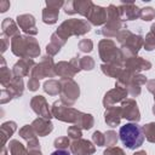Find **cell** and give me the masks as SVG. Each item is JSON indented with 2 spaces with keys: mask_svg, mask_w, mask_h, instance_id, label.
I'll use <instances>...</instances> for the list:
<instances>
[{
  "mask_svg": "<svg viewBox=\"0 0 155 155\" xmlns=\"http://www.w3.org/2000/svg\"><path fill=\"white\" fill-rule=\"evenodd\" d=\"M11 50L13 54L21 58H35L40 54V46L31 36L17 35L11 39Z\"/></svg>",
  "mask_w": 155,
  "mask_h": 155,
  "instance_id": "1",
  "label": "cell"
},
{
  "mask_svg": "<svg viewBox=\"0 0 155 155\" xmlns=\"http://www.w3.org/2000/svg\"><path fill=\"white\" fill-rule=\"evenodd\" d=\"M119 136L122 144L131 150L139 148L144 142V134L142 127L137 122H130L121 126Z\"/></svg>",
  "mask_w": 155,
  "mask_h": 155,
  "instance_id": "2",
  "label": "cell"
},
{
  "mask_svg": "<svg viewBox=\"0 0 155 155\" xmlns=\"http://www.w3.org/2000/svg\"><path fill=\"white\" fill-rule=\"evenodd\" d=\"M91 30V24L87 19H78V18H70L64 21L59 28L57 29V34L58 36H61L64 41L68 40L69 36L71 35H84L86 33H88Z\"/></svg>",
  "mask_w": 155,
  "mask_h": 155,
  "instance_id": "3",
  "label": "cell"
},
{
  "mask_svg": "<svg viewBox=\"0 0 155 155\" xmlns=\"http://www.w3.org/2000/svg\"><path fill=\"white\" fill-rule=\"evenodd\" d=\"M99 56L105 64H120L124 65V54L120 48L116 47L115 42L109 39H103L98 45Z\"/></svg>",
  "mask_w": 155,
  "mask_h": 155,
  "instance_id": "4",
  "label": "cell"
},
{
  "mask_svg": "<svg viewBox=\"0 0 155 155\" xmlns=\"http://www.w3.org/2000/svg\"><path fill=\"white\" fill-rule=\"evenodd\" d=\"M61 102L68 107L74 105L76 99L79 98L80 90L79 85L73 79H61Z\"/></svg>",
  "mask_w": 155,
  "mask_h": 155,
  "instance_id": "5",
  "label": "cell"
},
{
  "mask_svg": "<svg viewBox=\"0 0 155 155\" xmlns=\"http://www.w3.org/2000/svg\"><path fill=\"white\" fill-rule=\"evenodd\" d=\"M51 111H52V116H54L56 119L64 121V122H74V124H76V121L81 114V111L63 104L61 101L54 102L52 104Z\"/></svg>",
  "mask_w": 155,
  "mask_h": 155,
  "instance_id": "6",
  "label": "cell"
},
{
  "mask_svg": "<svg viewBox=\"0 0 155 155\" xmlns=\"http://www.w3.org/2000/svg\"><path fill=\"white\" fill-rule=\"evenodd\" d=\"M56 75V64L53 63L51 56H45L41 58L39 64H35L30 73V78H35L38 80L44 78H53Z\"/></svg>",
  "mask_w": 155,
  "mask_h": 155,
  "instance_id": "7",
  "label": "cell"
},
{
  "mask_svg": "<svg viewBox=\"0 0 155 155\" xmlns=\"http://www.w3.org/2000/svg\"><path fill=\"white\" fill-rule=\"evenodd\" d=\"M81 70L80 57L71 58L70 62H59L56 64V75H59L62 79H73L76 73Z\"/></svg>",
  "mask_w": 155,
  "mask_h": 155,
  "instance_id": "8",
  "label": "cell"
},
{
  "mask_svg": "<svg viewBox=\"0 0 155 155\" xmlns=\"http://www.w3.org/2000/svg\"><path fill=\"white\" fill-rule=\"evenodd\" d=\"M144 44V40L140 35H136V34H132L127 38V40L121 45V52L124 54V58H130V57H134L138 51L140 50V47L143 46Z\"/></svg>",
  "mask_w": 155,
  "mask_h": 155,
  "instance_id": "9",
  "label": "cell"
},
{
  "mask_svg": "<svg viewBox=\"0 0 155 155\" xmlns=\"http://www.w3.org/2000/svg\"><path fill=\"white\" fill-rule=\"evenodd\" d=\"M121 116L133 122H138L140 120V113L134 99L126 98L121 103Z\"/></svg>",
  "mask_w": 155,
  "mask_h": 155,
  "instance_id": "10",
  "label": "cell"
},
{
  "mask_svg": "<svg viewBox=\"0 0 155 155\" xmlns=\"http://www.w3.org/2000/svg\"><path fill=\"white\" fill-rule=\"evenodd\" d=\"M127 96H128V92L126 88L120 87V86H115V88H113L105 93V96L103 98V105L105 107V109L114 107V104L124 102Z\"/></svg>",
  "mask_w": 155,
  "mask_h": 155,
  "instance_id": "11",
  "label": "cell"
},
{
  "mask_svg": "<svg viewBox=\"0 0 155 155\" xmlns=\"http://www.w3.org/2000/svg\"><path fill=\"white\" fill-rule=\"evenodd\" d=\"M124 67L125 70L132 73V74H138L142 70H148L151 68V63L142 57H130L124 61Z\"/></svg>",
  "mask_w": 155,
  "mask_h": 155,
  "instance_id": "12",
  "label": "cell"
},
{
  "mask_svg": "<svg viewBox=\"0 0 155 155\" xmlns=\"http://www.w3.org/2000/svg\"><path fill=\"white\" fill-rule=\"evenodd\" d=\"M30 107L35 111V114H38L40 117H44V119H47V120H50L52 117V111L50 110L48 104H47L46 99L42 96L33 97L31 101H30Z\"/></svg>",
  "mask_w": 155,
  "mask_h": 155,
  "instance_id": "13",
  "label": "cell"
},
{
  "mask_svg": "<svg viewBox=\"0 0 155 155\" xmlns=\"http://www.w3.org/2000/svg\"><path fill=\"white\" fill-rule=\"evenodd\" d=\"M117 7H119L121 21H133V19L138 18L140 15V10L132 1H126V2L122 1L121 5Z\"/></svg>",
  "mask_w": 155,
  "mask_h": 155,
  "instance_id": "14",
  "label": "cell"
},
{
  "mask_svg": "<svg viewBox=\"0 0 155 155\" xmlns=\"http://www.w3.org/2000/svg\"><path fill=\"white\" fill-rule=\"evenodd\" d=\"M86 18H87V21L90 22V24H93V25H102V24L107 23V18H108L107 8L93 4Z\"/></svg>",
  "mask_w": 155,
  "mask_h": 155,
  "instance_id": "15",
  "label": "cell"
},
{
  "mask_svg": "<svg viewBox=\"0 0 155 155\" xmlns=\"http://www.w3.org/2000/svg\"><path fill=\"white\" fill-rule=\"evenodd\" d=\"M70 151L73 155H92L96 151V148L92 142L80 138L70 144Z\"/></svg>",
  "mask_w": 155,
  "mask_h": 155,
  "instance_id": "16",
  "label": "cell"
},
{
  "mask_svg": "<svg viewBox=\"0 0 155 155\" xmlns=\"http://www.w3.org/2000/svg\"><path fill=\"white\" fill-rule=\"evenodd\" d=\"M122 29H124V23L121 19H108L107 23L103 25V28L97 33L105 38H113L116 36Z\"/></svg>",
  "mask_w": 155,
  "mask_h": 155,
  "instance_id": "17",
  "label": "cell"
},
{
  "mask_svg": "<svg viewBox=\"0 0 155 155\" xmlns=\"http://www.w3.org/2000/svg\"><path fill=\"white\" fill-rule=\"evenodd\" d=\"M35 67V63L31 58H21L12 68V73L15 76L18 78H23L29 75V73H31L33 68Z\"/></svg>",
  "mask_w": 155,
  "mask_h": 155,
  "instance_id": "18",
  "label": "cell"
},
{
  "mask_svg": "<svg viewBox=\"0 0 155 155\" xmlns=\"http://www.w3.org/2000/svg\"><path fill=\"white\" fill-rule=\"evenodd\" d=\"M17 24H18V27H19L24 33L29 34V36L38 34V29H36V27H35V18H34V16H31V15L25 13V15L18 16V17H17Z\"/></svg>",
  "mask_w": 155,
  "mask_h": 155,
  "instance_id": "19",
  "label": "cell"
},
{
  "mask_svg": "<svg viewBox=\"0 0 155 155\" xmlns=\"http://www.w3.org/2000/svg\"><path fill=\"white\" fill-rule=\"evenodd\" d=\"M31 127L33 130L35 131L36 136H40V137H45L47 136L48 133L52 132L53 130V125L50 120L47 119H44V117H38L33 121L31 124Z\"/></svg>",
  "mask_w": 155,
  "mask_h": 155,
  "instance_id": "20",
  "label": "cell"
},
{
  "mask_svg": "<svg viewBox=\"0 0 155 155\" xmlns=\"http://www.w3.org/2000/svg\"><path fill=\"white\" fill-rule=\"evenodd\" d=\"M121 107H110L107 108L105 114H104V119L105 122L110 126V127H116L120 124L121 120Z\"/></svg>",
  "mask_w": 155,
  "mask_h": 155,
  "instance_id": "21",
  "label": "cell"
},
{
  "mask_svg": "<svg viewBox=\"0 0 155 155\" xmlns=\"http://www.w3.org/2000/svg\"><path fill=\"white\" fill-rule=\"evenodd\" d=\"M4 88H6L11 93V96L13 98L21 97L23 94V80H22V78L13 76V79L11 80V82L6 87H4Z\"/></svg>",
  "mask_w": 155,
  "mask_h": 155,
  "instance_id": "22",
  "label": "cell"
},
{
  "mask_svg": "<svg viewBox=\"0 0 155 155\" xmlns=\"http://www.w3.org/2000/svg\"><path fill=\"white\" fill-rule=\"evenodd\" d=\"M1 27H2V33H4V35H6V36H8V38H11V39L15 38V36H17V35H19V30H18V28H17L15 21L11 19V18H5V19L2 21Z\"/></svg>",
  "mask_w": 155,
  "mask_h": 155,
  "instance_id": "23",
  "label": "cell"
},
{
  "mask_svg": "<svg viewBox=\"0 0 155 155\" xmlns=\"http://www.w3.org/2000/svg\"><path fill=\"white\" fill-rule=\"evenodd\" d=\"M58 15H59V10L46 6L42 10V22L46 24H54L58 19Z\"/></svg>",
  "mask_w": 155,
  "mask_h": 155,
  "instance_id": "24",
  "label": "cell"
},
{
  "mask_svg": "<svg viewBox=\"0 0 155 155\" xmlns=\"http://www.w3.org/2000/svg\"><path fill=\"white\" fill-rule=\"evenodd\" d=\"M93 2L90 0H76L74 1V7H75V13H79L84 17H87Z\"/></svg>",
  "mask_w": 155,
  "mask_h": 155,
  "instance_id": "25",
  "label": "cell"
},
{
  "mask_svg": "<svg viewBox=\"0 0 155 155\" xmlns=\"http://www.w3.org/2000/svg\"><path fill=\"white\" fill-rule=\"evenodd\" d=\"M101 68H102V71L107 76L115 78V79H117L122 71V65H120V64H105L104 63V64H102Z\"/></svg>",
  "mask_w": 155,
  "mask_h": 155,
  "instance_id": "26",
  "label": "cell"
},
{
  "mask_svg": "<svg viewBox=\"0 0 155 155\" xmlns=\"http://www.w3.org/2000/svg\"><path fill=\"white\" fill-rule=\"evenodd\" d=\"M17 125L15 121H6L1 125V137H2V144L6 143L7 138L11 137L13 134V132L16 131Z\"/></svg>",
  "mask_w": 155,
  "mask_h": 155,
  "instance_id": "27",
  "label": "cell"
},
{
  "mask_svg": "<svg viewBox=\"0 0 155 155\" xmlns=\"http://www.w3.org/2000/svg\"><path fill=\"white\" fill-rule=\"evenodd\" d=\"M94 124V120H93V116L91 114H85V113H81L78 121H76V126H79L81 130H90Z\"/></svg>",
  "mask_w": 155,
  "mask_h": 155,
  "instance_id": "28",
  "label": "cell"
},
{
  "mask_svg": "<svg viewBox=\"0 0 155 155\" xmlns=\"http://www.w3.org/2000/svg\"><path fill=\"white\" fill-rule=\"evenodd\" d=\"M8 150L11 153V155H29V153L27 151L24 145L15 139L8 143Z\"/></svg>",
  "mask_w": 155,
  "mask_h": 155,
  "instance_id": "29",
  "label": "cell"
},
{
  "mask_svg": "<svg viewBox=\"0 0 155 155\" xmlns=\"http://www.w3.org/2000/svg\"><path fill=\"white\" fill-rule=\"evenodd\" d=\"M44 90L50 96H56V94L61 93V84L57 80H48V81L45 82Z\"/></svg>",
  "mask_w": 155,
  "mask_h": 155,
  "instance_id": "30",
  "label": "cell"
},
{
  "mask_svg": "<svg viewBox=\"0 0 155 155\" xmlns=\"http://www.w3.org/2000/svg\"><path fill=\"white\" fill-rule=\"evenodd\" d=\"M144 138H147L148 142L155 143V122H149L142 127Z\"/></svg>",
  "mask_w": 155,
  "mask_h": 155,
  "instance_id": "31",
  "label": "cell"
},
{
  "mask_svg": "<svg viewBox=\"0 0 155 155\" xmlns=\"http://www.w3.org/2000/svg\"><path fill=\"white\" fill-rule=\"evenodd\" d=\"M19 136H21L23 139H25L27 142H29V140L36 138V133H35V131L33 130L31 125H30V126H29V125L23 126V127L19 130Z\"/></svg>",
  "mask_w": 155,
  "mask_h": 155,
  "instance_id": "32",
  "label": "cell"
},
{
  "mask_svg": "<svg viewBox=\"0 0 155 155\" xmlns=\"http://www.w3.org/2000/svg\"><path fill=\"white\" fill-rule=\"evenodd\" d=\"M70 138L69 137H59L57 139H54L53 145L58 149V150H65L68 148H70Z\"/></svg>",
  "mask_w": 155,
  "mask_h": 155,
  "instance_id": "33",
  "label": "cell"
},
{
  "mask_svg": "<svg viewBox=\"0 0 155 155\" xmlns=\"http://www.w3.org/2000/svg\"><path fill=\"white\" fill-rule=\"evenodd\" d=\"M139 18L148 22V21H151L155 18V10L153 7H144L140 10V15H139Z\"/></svg>",
  "mask_w": 155,
  "mask_h": 155,
  "instance_id": "34",
  "label": "cell"
},
{
  "mask_svg": "<svg viewBox=\"0 0 155 155\" xmlns=\"http://www.w3.org/2000/svg\"><path fill=\"white\" fill-rule=\"evenodd\" d=\"M80 67L84 70H92L94 68V61L90 56H85L80 58Z\"/></svg>",
  "mask_w": 155,
  "mask_h": 155,
  "instance_id": "35",
  "label": "cell"
},
{
  "mask_svg": "<svg viewBox=\"0 0 155 155\" xmlns=\"http://www.w3.org/2000/svg\"><path fill=\"white\" fill-rule=\"evenodd\" d=\"M143 46H144V48H145L147 51H151V50L155 48V34H154V33L149 31V33L147 34V36H145V39H144Z\"/></svg>",
  "mask_w": 155,
  "mask_h": 155,
  "instance_id": "36",
  "label": "cell"
},
{
  "mask_svg": "<svg viewBox=\"0 0 155 155\" xmlns=\"http://www.w3.org/2000/svg\"><path fill=\"white\" fill-rule=\"evenodd\" d=\"M67 133H68V137H69V138H71V139H74V140L80 139V138L82 137L81 128H80L79 126H76V125H75V126H70V127L68 128Z\"/></svg>",
  "mask_w": 155,
  "mask_h": 155,
  "instance_id": "37",
  "label": "cell"
},
{
  "mask_svg": "<svg viewBox=\"0 0 155 155\" xmlns=\"http://www.w3.org/2000/svg\"><path fill=\"white\" fill-rule=\"evenodd\" d=\"M104 136H105V145L113 147L114 144H116V142H117V134H116L115 131H113V130L107 131L104 133Z\"/></svg>",
  "mask_w": 155,
  "mask_h": 155,
  "instance_id": "38",
  "label": "cell"
},
{
  "mask_svg": "<svg viewBox=\"0 0 155 155\" xmlns=\"http://www.w3.org/2000/svg\"><path fill=\"white\" fill-rule=\"evenodd\" d=\"M92 142L98 147L105 145V136H104V133H102L101 131H96L92 134Z\"/></svg>",
  "mask_w": 155,
  "mask_h": 155,
  "instance_id": "39",
  "label": "cell"
},
{
  "mask_svg": "<svg viewBox=\"0 0 155 155\" xmlns=\"http://www.w3.org/2000/svg\"><path fill=\"white\" fill-rule=\"evenodd\" d=\"M79 48L81 52H91L93 50V42L90 39H82L79 42Z\"/></svg>",
  "mask_w": 155,
  "mask_h": 155,
  "instance_id": "40",
  "label": "cell"
},
{
  "mask_svg": "<svg viewBox=\"0 0 155 155\" xmlns=\"http://www.w3.org/2000/svg\"><path fill=\"white\" fill-rule=\"evenodd\" d=\"M103 155H125V153H124V150L121 148L113 145V147H108L104 150Z\"/></svg>",
  "mask_w": 155,
  "mask_h": 155,
  "instance_id": "41",
  "label": "cell"
},
{
  "mask_svg": "<svg viewBox=\"0 0 155 155\" xmlns=\"http://www.w3.org/2000/svg\"><path fill=\"white\" fill-rule=\"evenodd\" d=\"M46 51H47L48 56H54V54H57V53L61 51V47H59L58 45L53 44V42H50V44L46 46Z\"/></svg>",
  "mask_w": 155,
  "mask_h": 155,
  "instance_id": "42",
  "label": "cell"
},
{
  "mask_svg": "<svg viewBox=\"0 0 155 155\" xmlns=\"http://www.w3.org/2000/svg\"><path fill=\"white\" fill-rule=\"evenodd\" d=\"M64 12L67 15H74L75 13V7H74V1H68L64 4Z\"/></svg>",
  "mask_w": 155,
  "mask_h": 155,
  "instance_id": "43",
  "label": "cell"
},
{
  "mask_svg": "<svg viewBox=\"0 0 155 155\" xmlns=\"http://www.w3.org/2000/svg\"><path fill=\"white\" fill-rule=\"evenodd\" d=\"M28 88L29 91H36L39 88V80L35 78H30L28 81Z\"/></svg>",
  "mask_w": 155,
  "mask_h": 155,
  "instance_id": "44",
  "label": "cell"
},
{
  "mask_svg": "<svg viewBox=\"0 0 155 155\" xmlns=\"http://www.w3.org/2000/svg\"><path fill=\"white\" fill-rule=\"evenodd\" d=\"M65 2L63 1H46V6L47 7H53V8H57L59 10L62 6H64Z\"/></svg>",
  "mask_w": 155,
  "mask_h": 155,
  "instance_id": "45",
  "label": "cell"
},
{
  "mask_svg": "<svg viewBox=\"0 0 155 155\" xmlns=\"http://www.w3.org/2000/svg\"><path fill=\"white\" fill-rule=\"evenodd\" d=\"M147 87H148V91L151 92L154 94V98H155V80H149L147 84Z\"/></svg>",
  "mask_w": 155,
  "mask_h": 155,
  "instance_id": "46",
  "label": "cell"
},
{
  "mask_svg": "<svg viewBox=\"0 0 155 155\" xmlns=\"http://www.w3.org/2000/svg\"><path fill=\"white\" fill-rule=\"evenodd\" d=\"M10 8V2L4 0V1H0V11L1 12H6L7 10Z\"/></svg>",
  "mask_w": 155,
  "mask_h": 155,
  "instance_id": "47",
  "label": "cell"
},
{
  "mask_svg": "<svg viewBox=\"0 0 155 155\" xmlns=\"http://www.w3.org/2000/svg\"><path fill=\"white\" fill-rule=\"evenodd\" d=\"M51 155H70V154H69L67 150H58V149H57V150L53 151Z\"/></svg>",
  "mask_w": 155,
  "mask_h": 155,
  "instance_id": "48",
  "label": "cell"
},
{
  "mask_svg": "<svg viewBox=\"0 0 155 155\" xmlns=\"http://www.w3.org/2000/svg\"><path fill=\"white\" fill-rule=\"evenodd\" d=\"M5 36H6V35H4V34H2V36H1V41H2V48H1V50H2V52L6 51V46H7V44H6V38H5Z\"/></svg>",
  "mask_w": 155,
  "mask_h": 155,
  "instance_id": "49",
  "label": "cell"
},
{
  "mask_svg": "<svg viewBox=\"0 0 155 155\" xmlns=\"http://www.w3.org/2000/svg\"><path fill=\"white\" fill-rule=\"evenodd\" d=\"M29 155H41V151L40 150H33V151H29Z\"/></svg>",
  "mask_w": 155,
  "mask_h": 155,
  "instance_id": "50",
  "label": "cell"
},
{
  "mask_svg": "<svg viewBox=\"0 0 155 155\" xmlns=\"http://www.w3.org/2000/svg\"><path fill=\"white\" fill-rule=\"evenodd\" d=\"M150 29H151V30H150V31H151V33H154V34H155V23H154V24H153V25H151V28H150Z\"/></svg>",
  "mask_w": 155,
  "mask_h": 155,
  "instance_id": "51",
  "label": "cell"
},
{
  "mask_svg": "<svg viewBox=\"0 0 155 155\" xmlns=\"http://www.w3.org/2000/svg\"><path fill=\"white\" fill-rule=\"evenodd\" d=\"M153 113L155 114V104H154V108H153Z\"/></svg>",
  "mask_w": 155,
  "mask_h": 155,
  "instance_id": "52",
  "label": "cell"
}]
</instances>
